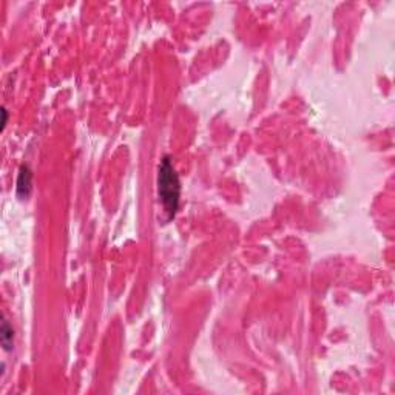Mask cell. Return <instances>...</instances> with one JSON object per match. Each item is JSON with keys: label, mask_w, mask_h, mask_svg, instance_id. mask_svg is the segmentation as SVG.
I'll return each mask as SVG.
<instances>
[{"label": "cell", "mask_w": 395, "mask_h": 395, "mask_svg": "<svg viewBox=\"0 0 395 395\" xmlns=\"http://www.w3.org/2000/svg\"><path fill=\"white\" fill-rule=\"evenodd\" d=\"M179 178L176 171L170 162V158H164L161 165H159V175H158V193H159V201L164 207V212L167 213L168 218H173L178 204H179Z\"/></svg>", "instance_id": "1"}, {"label": "cell", "mask_w": 395, "mask_h": 395, "mask_svg": "<svg viewBox=\"0 0 395 395\" xmlns=\"http://www.w3.org/2000/svg\"><path fill=\"white\" fill-rule=\"evenodd\" d=\"M31 190V171L26 165H22L19 178H17V195L20 198L28 196Z\"/></svg>", "instance_id": "2"}, {"label": "cell", "mask_w": 395, "mask_h": 395, "mask_svg": "<svg viewBox=\"0 0 395 395\" xmlns=\"http://www.w3.org/2000/svg\"><path fill=\"white\" fill-rule=\"evenodd\" d=\"M2 345L5 348V351H9L11 349V345H12V338H14V334H12V329L9 328V324L6 321H3L2 324Z\"/></svg>", "instance_id": "3"}, {"label": "cell", "mask_w": 395, "mask_h": 395, "mask_svg": "<svg viewBox=\"0 0 395 395\" xmlns=\"http://www.w3.org/2000/svg\"><path fill=\"white\" fill-rule=\"evenodd\" d=\"M6 121H8V111L5 108H2V130H5V127H6Z\"/></svg>", "instance_id": "4"}]
</instances>
